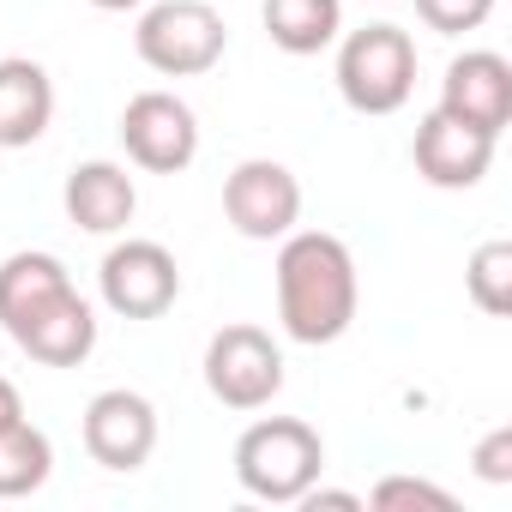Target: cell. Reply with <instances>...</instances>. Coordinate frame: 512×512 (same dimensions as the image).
<instances>
[{
	"mask_svg": "<svg viewBox=\"0 0 512 512\" xmlns=\"http://www.w3.org/2000/svg\"><path fill=\"white\" fill-rule=\"evenodd\" d=\"M61 205L67 217L85 229V235H121L139 211V187L121 163L109 157H91V163H73L67 169V187H61Z\"/></svg>",
	"mask_w": 512,
	"mask_h": 512,
	"instance_id": "7c38bea8",
	"label": "cell"
},
{
	"mask_svg": "<svg viewBox=\"0 0 512 512\" xmlns=\"http://www.w3.org/2000/svg\"><path fill=\"white\" fill-rule=\"evenodd\" d=\"M416 19L440 37H464L494 19V0H416Z\"/></svg>",
	"mask_w": 512,
	"mask_h": 512,
	"instance_id": "d6986e66",
	"label": "cell"
},
{
	"mask_svg": "<svg viewBox=\"0 0 512 512\" xmlns=\"http://www.w3.org/2000/svg\"><path fill=\"white\" fill-rule=\"evenodd\" d=\"M31 362H43V368H79L91 350H97V308L67 284L55 302H43L31 320H25V332L13 338Z\"/></svg>",
	"mask_w": 512,
	"mask_h": 512,
	"instance_id": "4fadbf2b",
	"label": "cell"
},
{
	"mask_svg": "<svg viewBox=\"0 0 512 512\" xmlns=\"http://www.w3.org/2000/svg\"><path fill=\"white\" fill-rule=\"evenodd\" d=\"M13 422H25V398H19V386L0 374V428H13Z\"/></svg>",
	"mask_w": 512,
	"mask_h": 512,
	"instance_id": "603a6c76",
	"label": "cell"
},
{
	"mask_svg": "<svg viewBox=\"0 0 512 512\" xmlns=\"http://www.w3.org/2000/svg\"><path fill=\"white\" fill-rule=\"evenodd\" d=\"M356 308H362L356 253L326 229H290L278 247V326H284V338H296L308 350L338 344L356 326Z\"/></svg>",
	"mask_w": 512,
	"mask_h": 512,
	"instance_id": "6da1fadb",
	"label": "cell"
},
{
	"mask_svg": "<svg viewBox=\"0 0 512 512\" xmlns=\"http://www.w3.org/2000/svg\"><path fill=\"white\" fill-rule=\"evenodd\" d=\"M223 217L247 241H284L302 223V181L278 157H247L223 181Z\"/></svg>",
	"mask_w": 512,
	"mask_h": 512,
	"instance_id": "52a82bcc",
	"label": "cell"
},
{
	"mask_svg": "<svg viewBox=\"0 0 512 512\" xmlns=\"http://www.w3.org/2000/svg\"><path fill=\"white\" fill-rule=\"evenodd\" d=\"M434 109L470 121V127L488 133V139H500V133L512 127V61L494 55V49H464V55H452Z\"/></svg>",
	"mask_w": 512,
	"mask_h": 512,
	"instance_id": "8fae6325",
	"label": "cell"
},
{
	"mask_svg": "<svg viewBox=\"0 0 512 512\" xmlns=\"http://www.w3.org/2000/svg\"><path fill=\"white\" fill-rule=\"evenodd\" d=\"M121 145L145 175H181L199 157V115L175 91H139L121 109Z\"/></svg>",
	"mask_w": 512,
	"mask_h": 512,
	"instance_id": "ba28073f",
	"label": "cell"
},
{
	"mask_svg": "<svg viewBox=\"0 0 512 512\" xmlns=\"http://www.w3.org/2000/svg\"><path fill=\"white\" fill-rule=\"evenodd\" d=\"M79 434H85L91 464H103V470H115V476H133V470H145L151 452H157V410H151L145 392L109 386V392H97V398L85 404Z\"/></svg>",
	"mask_w": 512,
	"mask_h": 512,
	"instance_id": "9c48e42d",
	"label": "cell"
},
{
	"mask_svg": "<svg viewBox=\"0 0 512 512\" xmlns=\"http://www.w3.org/2000/svg\"><path fill=\"white\" fill-rule=\"evenodd\" d=\"M296 506H308V512H320V506H338V512H362V494H350V488H320V482H314V488H308Z\"/></svg>",
	"mask_w": 512,
	"mask_h": 512,
	"instance_id": "7402d4cb",
	"label": "cell"
},
{
	"mask_svg": "<svg viewBox=\"0 0 512 512\" xmlns=\"http://www.w3.org/2000/svg\"><path fill=\"white\" fill-rule=\"evenodd\" d=\"M476 476L482 482H512V428H494L482 446H476Z\"/></svg>",
	"mask_w": 512,
	"mask_h": 512,
	"instance_id": "44dd1931",
	"label": "cell"
},
{
	"mask_svg": "<svg viewBox=\"0 0 512 512\" xmlns=\"http://www.w3.org/2000/svg\"><path fill=\"white\" fill-rule=\"evenodd\" d=\"M494 145L488 133H476L470 121L446 115V109H428L416 121V139H410V157H416V175L440 193H464L476 187L488 169H494Z\"/></svg>",
	"mask_w": 512,
	"mask_h": 512,
	"instance_id": "30bf717a",
	"label": "cell"
},
{
	"mask_svg": "<svg viewBox=\"0 0 512 512\" xmlns=\"http://www.w3.org/2000/svg\"><path fill=\"white\" fill-rule=\"evenodd\" d=\"M205 386L223 410H266L284 392V350L266 326H223L205 344Z\"/></svg>",
	"mask_w": 512,
	"mask_h": 512,
	"instance_id": "5b68a950",
	"label": "cell"
},
{
	"mask_svg": "<svg viewBox=\"0 0 512 512\" xmlns=\"http://www.w3.org/2000/svg\"><path fill=\"white\" fill-rule=\"evenodd\" d=\"M362 506H380V512H398V506H434V512H452L458 500H452L446 488L422 482V476H386V482H374V494H368Z\"/></svg>",
	"mask_w": 512,
	"mask_h": 512,
	"instance_id": "ffe728a7",
	"label": "cell"
},
{
	"mask_svg": "<svg viewBox=\"0 0 512 512\" xmlns=\"http://www.w3.org/2000/svg\"><path fill=\"white\" fill-rule=\"evenodd\" d=\"M133 49L163 79H205L223 61L229 31H223V13L211 0H157V7L139 13Z\"/></svg>",
	"mask_w": 512,
	"mask_h": 512,
	"instance_id": "277c9868",
	"label": "cell"
},
{
	"mask_svg": "<svg viewBox=\"0 0 512 512\" xmlns=\"http://www.w3.org/2000/svg\"><path fill=\"white\" fill-rule=\"evenodd\" d=\"M416 91V43L398 25H362L338 43V97L356 115H398Z\"/></svg>",
	"mask_w": 512,
	"mask_h": 512,
	"instance_id": "3957f363",
	"label": "cell"
},
{
	"mask_svg": "<svg viewBox=\"0 0 512 512\" xmlns=\"http://www.w3.org/2000/svg\"><path fill=\"white\" fill-rule=\"evenodd\" d=\"M67 284H73V272L55 260V253H43V247L7 253V260H0V326H7V338H19L25 320L43 302H55Z\"/></svg>",
	"mask_w": 512,
	"mask_h": 512,
	"instance_id": "9a60e30c",
	"label": "cell"
},
{
	"mask_svg": "<svg viewBox=\"0 0 512 512\" xmlns=\"http://www.w3.org/2000/svg\"><path fill=\"white\" fill-rule=\"evenodd\" d=\"M97 296L115 320H163L181 296V266L163 241L127 235L103 253L97 266Z\"/></svg>",
	"mask_w": 512,
	"mask_h": 512,
	"instance_id": "8992f818",
	"label": "cell"
},
{
	"mask_svg": "<svg viewBox=\"0 0 512 512\" xmlns=\"http://www.w3.org/2000/svg\"><path fill=\"white\" fill-rule=\"evenodd\" d=\"M91 7H97V13H139L145 0H91Z\"/></svg>",
	"mask_w": 512,
	"mask_h": 512,
	"instance_id": "cb8c5ba5",
	"label": "cell"
},
{
	"mask_svg": "<svg viewBox=\"0 0 512 512\" xmlns=\"http://www.w3.org/2000/svg\"><path fill=\"white\" fill-rule=\"evenodd\" d=\"M326 470V440L302 416H260L235 440V482L266 500V506H296Z\"/></svg>",
	"mask_w": 512,
	"mask_h": 512,
	"instance_id": "7a4b0ae2",
	"label": "cell"
},
{
	"mask_svg": "<svg viewBox=\"0 0 512 512\" xmlns=\"http://www.w3.org/2000/svg\"><path fill=\"white\" fill-rule=\"evenodd\" d=\"M260 19L284 55H320L344 31V0H266Z\"/></svg>",
	"mask_w": 512,
	"mask_h": 512,
	"instance_id": "2e32d148",
	"label": "cell"
},
{
	"mask_svg": "<svg viewBox=\"0 0 512 512\" xmlns=\"http://www.w3.org/2000/svg\"><path fill=\"white\" fill-rule=\"evenodd\" d=\"M55 476V440L25 416L13 428H0V500H25Z\"/></svg>",
	"mask_w": 512,
	"mask_h": 512,
	"instance_id": "e0dca14e",
	"label": "cell"
},
{
	"mask_svg": "<svg viewBox=\"0 0 512 512\" xmlns=\"http://www.w3.org/2000/svg\"><path fill=\"white\" fill-rule=\"evenodd\" d=\"M55 121V79L43 61L31 55H7L0 61V145L25 151L49 133Z\"/></svg>",
	"mask_w": 512,
	"mask_h": 512,
	"instance_id": "5bb4252c",
	"label": "cell"
},
{
	"mask_svg": "<svg viewBox=\"0 0 512 512\" xmlns=\"http://www.w3.org/2000/svg\"><path fill=\"white\" fill-rule=\"evenodd\" d=\"M464 284H470V302L488 320L512 314V241H482L464 266Z\"/></svg>",
	"mask_w": 512,
	"mask_h": 512,
	"instance_id": "ac0fdd59",
	"label": "cell"
}]
</instances>
